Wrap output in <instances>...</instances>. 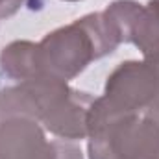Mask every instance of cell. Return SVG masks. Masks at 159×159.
I'll return each instance as SVG.
<instances>
[{"label": "cell", "instance_id": "obj_4", "mask_svg": "<svg viewBox=\"0 0 159 159\" xmlns=\"http://www.w3.org/2000/svg\"><path fill=\"white\" fill-rule=\"evenodd\" d=\"M0 159H81V152L63 141H46L35 120L9 117L0 119Z\"/></svg>", "mask_w": 159, "mask_h": 159}, {"label": "cell", "instance_id": "obj_2", "mask_svg": "<svg viewBox=\"0 0 159 159\" xmlns=\"http://www.w3.org/2000/svg\"><path fill=\"white\" fill-rule=\"evenodd\" d=\"M120 37L106 13H91L35 44L37 78L72 80L93 61L111 54Z\"/></svg>", "mask_w": 159, "mask_h": 159}, {"label": "cell", "instance_id": "obj_6", "mask_svg": "<svg viewBox=\"0 0 159 159\" xmlns=\"http://www.w3.org/2000/svg\"><path fill=\"white\" fill-rule=\"evenodd\" d=\"M69 2H74V0H69Z\"/></svg>", "mask_w": 159, "mask_h": 159}, {"label": "cell", "instance_id": "obj_1", "mask_svg": "<svg viewBox=\"0 0 159 159\" xmlns=\"http://www.w3.org/2000/svg\"><path fill=\"white\" fill-rule=\"evenodd\" d=\"M94 98L74 91L63 80L37 78L0 91V119L24 117L41 120L61 139H83Z\"/></svg>", "mask_w": 159, "mask_h": 159}, {"label": "cell", "instance_id": "obj_3", "mask_svg": "<svg viewBox=\"0 0 159 159\" xmlns=\"http://www.w3.org/2000/svg\"><path fill=\"white\" fill-rule=\"evenodd\" d=\"M87 135L91 159H159V106L119 111L96 98Z\"/></svg>", "mask_w": 159, "mask_h": 159}, {"label": "cell", "instance_id": "obj_5", "mask_svg": "<svg viewBox=\"0 0 159 159\" xmlns=\"http://www.w3.org/2000/svg\"><path fill=\"white\" fill-rule=\"evenodd\" d=\"M26 0H0V19H7L19 11V7Z\"/></svg>", "mask_w": 159, "mask_h": 159}]
</instances>
